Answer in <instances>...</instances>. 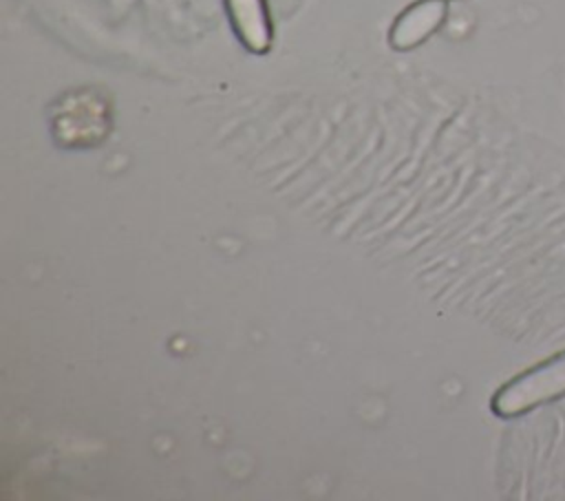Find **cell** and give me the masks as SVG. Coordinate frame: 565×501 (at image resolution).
<instances>
[{"instance_id": "1", "label": "cell", "mask_w": 565, "mask_h": 501, "mask_svg": "<svg viewBox=\"0 0 565 501\" xmlns=\"http://www.w3.org/2000/svg\"><path fill=\"white\" fill-rule=\"evenodd\" d=\"M565 397V349L508 380L490 402L497 417L525 415L543 404Z\"/></svg>"}, {"instance_id": "2", "label": "cell", "mask_w": 565, "mask_h": 501, "mask_svg": "<svg viewBox=\"0 0 565 501\" xmlns=\"http://www.w3.org/2000/svg\"><path fill=\"white\" fill-rule=\"evenodd\" d=\"M448 15L446 0H415L393 22L388 44L395 51H411L435 35Z\"/></svg>"}, {"instance_id": "3", "label": "cell", "mask_w": 565, "mask_h": 501, "mask_svg": "<svg viewBox=\"0 0 565 501\" xmlns=\"http://www.w3.org/2000/svg\"><path fill=\"white\" fill-rule=\"evenodd\" d=\"M232 29L252 53H267L271 46V22L265 0H225Z\"/></svg>"}]
</instances>
